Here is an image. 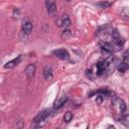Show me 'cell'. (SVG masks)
<instances>
[{"label": "cell", "instance_id": "cell-1", "mask_svg": "<svg viewBox=\"0 0 129 129\" xmlns=\"http://www.w3.org/2000/svg\"><path fill=\"white\" fill-rule=\"evenodd\" d=\"M50 113H51L50 109H44V110L40 111V112L34 117V119H33V122L36 124V125H34L33 127H42L41 122H44V121L50 116Z\"/></svg>", "mask_w": 129, "mask_h": 129}, {"label": "cell", "instance_id": "cell-9", "mask_svg": "<svg viewBox=\"0 0 129 129\" xmlns=\"http://www.w3.org/2000/svg\"><path fill=\"white\" fill-rule=\"evenodd\" d=\"M35 72H36V66H35L34 63H29V64L26 67L25 71H24L25 76H26V78H27L28 80H32V79H33V77H34V75H35Z\"/></svg>", "mask_w": 129, "mask_h": 129}, {"label": "cell", "instance_id": "cell-23", "mask_svg": "<svg viewBox=\"0 0 129 129\" xmlns=\"http://www.w3.org/2000/svg\"><path fill=\"white\" fill-rule=\"evenodd\" d=\"M0 113H1V112H0Z\"/></svg>", "mask_w": 129, "mask_h": 129}, {"label": "cell", "instance_id": "cell-12", "mask_svg": "<svg viewBox=\"0 0 129 129\" xmlns=\"http://www.w3.org/2000/svg\"><path fill=\"white\" fill-rule=\"evenodd\" d=\"M43 78L45 81H51L53 78V72H52V68L50 66H45L44 70H43Z\"/></svg>", "mask_w": 129, "mask_h": 129}, {"label": "cell", "instance_id": "cell-10", "mask_svg": "<svg viewBox=\"0 0 129 129\" xmlns=\"http://www.w3.org/2000/svg\"><path fill=\"white\" fill-rule=\"evenodd\" d=\"M68 101V96L67 95H62L61 97H59L58 99H56L53 103V109L55 110H59L61 107H63V105L67 103Z\"/></svg>", "mask_w": 129, "mask_h": 129}, {"label": "cell", "instance_id": "cell-4", "mask_svg": "<svg viewBox=\"0 0 129 129\" xmlns=\"http://www.w3.org/2000/svg\"><path fill=\"white\" fill-rule=\"evenodd\" d=\"M52 54L54 56H56L57 58L59 59H62V60H67L70 58V53L69 51L66 49V48H58V49H55L52 51Z\"/></svg>", "mask_w": 129, "mask_h": 129}, {"label": "cell", "instance_id": "cell-6", "mask_svg": "<svg viewBox=\"0 0 129 129\" xmlns=\"http://www.w3.org/2000/svg\"><path fill=\"white\" fill-rule=\"evenodd\" d=\"M32 28H33V25H32V22L30 21V19L29 18H24L23 21H22V24H21L22 32L25 33V34H29L32 31Z\"/></svg>", "mask_w": 129, "mask_h": 129}, {"label": "cell", "instance_id": "cell-14", "mask_svg": "<svg viewBox=\"0 0 129 129\" xmlns=\"http://www.w3.org/2000/svg\"><path fill=\"white\" fill-rule=\"evenodd\" d=\"M73 36V31L70 30L69 28H64L61 32V38L62 39H70Z\"/></svg>", "mask_w": 129, "mask_h": 129}, {"label": "cell", "instance_id": "cell-22", "mask_svg": "<svg viewBox=\"0 0 129 129\" xmlns=\"http://www.w3.org/2000/svg\"><path fill=\"white\" fill-rule=\"evenodd\" d=\"M66 1H67V2H71L72 0H66Z\"/></svg>", "mask_w": 129, "mask_h": 129}, {"label": "cell", "instance_id": "cell-7", "mask_svg": "<svg viewBox=\"0 0 129 129\" xmlns=\"http://www.w3.org/2000/svg\"><path fill=\"white\" fill-rule=\"evenodd\" d=\"M46 11L50 16H53L56 13V4L55 0H45Z\"/></svg>", "mask_w": 129, "mask_h": 129}, {"label": "cell", "instance_id": "cell-13", "mask_svg": "<svg viewBox=\"0 0 129 129\" xmlns=\"http://www.w3.org/2000/svg\"><path fill=\"white\" fill-rule=\"evenodd\" d=\"M117 70L121 73V74H124L127 70H128V68H129V62H125V61H119L118 63H117Z\"/></svg>", "mask_w": 129, "mask_h": 129}, {"label": "cell", "instance_id": "cell-5", "mask_svg": "<svg viewBox=\"0 0 129 129\" xmlns=\"http://www.w3.org/2000/svg\"><path fill=\"white\" fill-rule=\"evenodd\" d=\"M56 24H57L58 27L69 28V27L71 26L72 22H71V19H70L69 15H68V14H63V15H61V17L56 21Z\"/></svg>", "mask_w": 129, "mask_h": 129}, {"label": "cell", "instance_id": "cell-15", "mask_svg": "<svg viewBox=\"0 0 129 129\" xmlns=\"http://www.w3.org/2000/svg\"><path fill=\"white\" fill-rule=\"evenodd\" d=\"M129 117H128V115L127 114H122L121 115V117L120 118H118V122H120V123H122L123 125H125L126 127H128L129 126Z\"/></svg>", "mask_w": 129, "mask_h": 129}, {"label": "cell", "instance_id": "cell-8", "mask_svg": "<svg viewBox=\"0 0 129 129\" xmlns=\"http://www.w3.org/2000/svg\"><path fill=\"white\" fill-rule=\"evenodd\" d=\"M100 47H101V50H102L103 52H105V53L111 54V53H113V52L115 51L114 45H113L111 42H108V41L102 42V43L100 44Z\"/></svg>", "mask_w": 129, "mask_h": 129}, {"label": "cell", "instance_id": "cell-16", "mask_svg": "<svg viewBox=\"0 0 129 129\" xmlns=\"http://www.w3.org/2000/svg\"><path fill=\"white\" fill-rule=\"evenodd\" d=\"M73 117H74L73 113L69 111V112L64 113V115H63V121H64L66 123H70V122L73 120Z\"/></svg>", "mask_w": 129, "mask_h": 129}, {"label": "cell", "instance_id": "cell-3", "mask_svg": "<svg viewBox=\"0 0 129 129\" xmlns=\"http://www.w3.org/2000/svg\"><path fill=\"white\" fill-rule=\"evenodd\" d=\"M94 69H95V72H93L92 69H91V70H92V72L94 73L95 77H101V76L105 75L106 72H108L107 63H106L105 59H104V60H100V61H98V62L95 64Z\"/></svg>", "mask_w": 129, "mask_h": 129}, {"label": "cell", "instance_id": "cell-18", "mask_svg": "<svg viewBox=\"0 0 129 129\" xmlns=\"http://www.w3.org/2000/svg\"><path fill=\"white\" fill-rule=\"evenodd\" d=\"M19 14H20V10H19L18 8H15V9L13 10V14H12V16H13L14 18H18V17H19Z\"/></svg>", "mask_w": 129, "mask_h": 129}, {"label": "cell", "instance_id": "cell-19", "mask_svg": "<svg viewBox=\"0 0 129 129\" xmlns=\"http://www.w3.org/2000/svg\"><path fill=\"white\" fill-rule=\"evenodd\" d=\"M103 100H104V97H103L102 95H99V94H98V96H97V99H96V102H97V104H101V103L103 102Z\"/></svg>", "mask_w": 129, "mask_h": 129}, {"label": "cell", "instance_id": "cell-11", "mask_svg": "<svg viewBox=\"0 0 129 129\" xmlns=\"http://www.w3.org/2000/svg\"><path fill=\"white\" fill-rule=\"evenodd\" d=\"M21 59H22V55L19 54V55L16 56L15 58H13V59L9 60L8 62H6V63L4 64V68H5V69H13V68H15L16 66H18V64L20 63Z\"/></svg>", "mask_w": 129, "mask_h": 129}, {"label": "cell", "instance_id": "cell-17", "mask_svg": "<svg viewBox=\"0 0 129 129\" xmlns=\"http://www.w3.org/2000/svg\"><path fill=\"white\" fill-rule=\"evenodd\" d=\"M111 2H109V1H103V2H99L97 5L99 6V7H101V8H108L109 6H111Z\"/></svg>", "mask_w": 129, "mask_h": 129}, {"label": "cell", "instance_id": "cell-2", "mask_svg": "<svg viewBox=\"0 0 129 129\" xmlns=\"http://www.w3.org/2000/svg\"><path fill=\"white\" fill-rule=\"evenodd\" d=\"M112 107L120 115H122V114H124L126 112V104H125V102L122 99H120V98H118L116 96L112 100Z\"/></svg>", "mask_w": 129, "mask_h": 129}, {"label": "cell", "instance_id": "cell-21", "mask_svg": "<svg viewBox=\"0 0 129 129\" xmlns=\"http://www.w3.org/2000/svg\"><path fill=\"white\" fill-rule=\"evenodd\" d=\"M121 15H123V17H124L125 19H127V16H128V13H127V8H124V10H123V12L121 13Z\"/></svg>", "mask_w": 129, "mask_h": 129}, {"label": "cell", "instance_id": "cell-20", "mask_svg": "<svg viewBox=\"0 0 129 129\" xmlns=\"http://www.w3.org/2000/svg\"><path fill=\"white\" fill-rule=\"evenodd\" d=\"M123 61L128 62V51L127 50H125L124 53H123Z\"/></svg>", "mask_w": 129, "mask_h": 129}]
</instances>
